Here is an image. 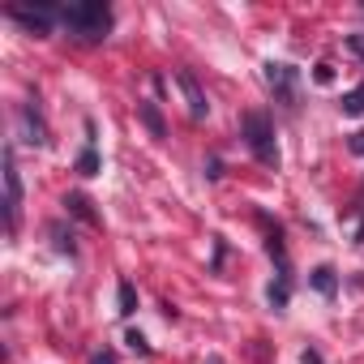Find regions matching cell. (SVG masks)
<instances>
[{
  "label": "cell",
  "mask_w": 364,
  "mask_h": 364,
  "mask_svg": "<svg viewBox=\"0 0 364 364\" xmlns=\"http://www.w3.org/2000/svg\"><path fill=\"white\" fill-rule=\"evenodd\" d=\"M60 22H65L77 39L99 43V39L107 35V26H112V9H107V5H99V0H82V5L60 9Z\"/></svg>",
  "instance_id": "6da1fadb"
},
{
  "label": "cell",
  "mask_w": 364,
  "mask_h": 364,
  "mask_svg": "<svg viewBox=\"0 0 364 364\" xmlns=\"http://www.w3.org/2000/svg\"><path fill=\"white\" fill-rule=\"evenodd\" d=\"M176 82H180V90H185V99H189V116H193V120H206L210 103H206V95H202V86H198V77H193L189 69H176Z\"/></svg>",
  "instance_id": "8992f818"
},
{
  "label": "cell",
  "mask_w": 364,
  "mask_h": 364,
  "mask_svg": "<svg viewBox=\"0 0 364 364\" xmlns=\"http://www.w3.org/2000/svg\"><path fill=\"white\" fill-rule=\"evenodd\" d=\"M309 283H313V291H317V296H326V300H330V296L338 291V279H334V266H317V270L309 274Z\"/></svg>",
  "instance_id": "ba28073f"
},
{
  "label": "cell",
  "mask_w": 364,
  "mask_h": 364,
  "mask_svg": "<svg viewBox=\"0 0 364 364\" xmlns=\"http://www.w3.org/2000/svg\"><path fill=\"white\" fill-rule=\"evenodd\" d=\"M266 86L274 90V99L283 107H300V69L296 65H266Z\"/></svg>",
  "instance_id": "3957f363"
},
{
  "label": "cell",
  "mask_w": 364,
  "mask_h": 364,
  "mask_svg": "<svg viewBox=\"0 0 364 364\" xmlns=\"http://www.w3.org/2000/svg\"><path fill=\"white\" fill-rule=\"evenodd\" d=\"M90 364H116V355H112V351H103V355H95Z\"/></svg>",
  "instance_id": "9a60e30c"
},
{
  "label": "cell",
  "mask_w": 364,
  "mask_h": 364,
  "mask_svg": "<svg viewBox=\"0 0 364 364\" xmlns=\"http://www.w3.org/2000/svg\"><path fill=\"white\" fill-rule=\"evenodd\" d=\"M343 116H364V86H355L351 95H343Z\"/></svg>",
  "instance_id": "8fae6325"
},
{
  "label": "cell",
  "mask_w": 364,
  "mask_h": 364,
  "mask_svg": "<svg viewBox=\"0 0 364 364\" xmlns=\"http://www.w3.org/2000/svg\"><path fill=\"white\" fill-rule=\"evenodd\" d=\"M77 171H82V176H95V171H99V154H95V146H86V150H82Z\"/></svg>",
  "instance_id": "4fadbf2b"
},
{
  "label": "cell",
  "mask_w": 364,
  "mask_h": 364,
  "mask_svg": "<svg viewBox=\"0 0 364 364\" xmlns=\"http://www.w3.org/2000/svg\"><path fill=\"white\" fill-rule=\"evenodd\" d=\"M240 137H245V146L253 150V159H257V163H266V167H279L274 129H270V120H266L262 112H249V116L240 120Z\"/></svg>",
  "instance_id": "7a4b0ae2"
},
{
  "label": "cell",
  "mask_w": 364,
  "mask_h": 364,
  "mask_svg": "<svg viewBox=\"0 0 364 364\" xmlns=\"http://www.w3.org/2000/svg\"><path fill=\"white\" fill-rule=\"evenodd\" d=\"M351 150H355V154H364V133H355V137H351Z\"/></svg>",
  "instance_id": "2e32d148"
},
{
  "label": "cell",
  "mask_w": 364,
  "mask_h": 364,
  "mask_svg": "<svg viewBox=\"0 0 364 364\" xmlns=\"http://www.w3.org/2000/svg\"><path fill=\"white\" fill-rule=\"evenodd\" d=\"M124 343H129V347H133V351H141V355H150V347H146V338H141V334H137V330H133V334H129V338H124Z\"/></svg>",
  "instance_id": "5bb4252c"
},
{
  "label": "cell",
  "mask_w": 364,
  "mask_h": 364,
  "mask_svg": "<svg viewBox=\"0 0 364 364\" xmlns=\"http://www.w3.org/2000/svg\"><path fill=\"white\" fill-rule=\"evenodd\" d=\"M5 14H9L14 22H22L31 35H48V31H52V22L60 18V9H56V5H35V9H31V5H9Z\"/></svg>",
  "instance_id": "5b68a950"
},
{
  "label": "cell",
  "mask_w": 364,
  "mask_h": 364,
  "mask_svg": "<svg viewBox=\"0 0 364 364\" xmlns=\"http://www.w3.org/2000/svg\"><path fill=\"white\" fill-rule=\"evenodd\" d=\"M18 215H22V176H18L14 150H5V223H9V232H18Z\"/></svg>",
  "instance_id": "277c9868"
},
{
  "label": "cell",
  "mask_w": 364,
  "mask_h": 364,
  "mask_svg": "<svg viewBox=\"0 0 364 364\" xmlns=\"http://www.w3.org/2000/svg\"><path fill=\"white\" fill-rule=\"evenodd\" d=\"M116 296H120V317H129V313L137 309V296H133V283H120V287H116Z\"/></svg>",
  "instance_id": "7c38bea8"
},
{
  "label": "cell",
  "mask_w": 364,
  "mask_h": 364,
  "mask_svg": "<svg viewBox=\"0 0 364 364\" xmlns=\"http://www.w3.org/2000/svg\"><path fill=\"white\" fill-rule=\"evenodd\" d=\"M65 206H69L77 219H86V223H99V219H95V210H90V202H86L82 193H69V198H65Z\"/></svg>",
  "instance_id": "30bf717a"
},
{
  "label": "cell",
  "mask_w": 364,
  "mask_h": 364,
  "mask_svg": "<svg viewBox=\"0 0 364 364\" xmlns=\"http://www.w3.org/2000/svg\"><path fill=\"white\" fill-rule=\"evenodd\" d=\"M18 120H22V141H31V146H48V124H43V116H39L35 103H26V107L18 112Z\"/></svg>",
  "instance_id": "52a82bcc"
},
{
  "label": "cell",
  "mask_w": 364,
  "mask_h": 364,
  "mask_svg": "<svg viewBox=\"0 0 364 364\" xmlns=\"http://www.w3.org/2000/svg\"><path fill=\"white\" fill-rule=\"evenodd\" d=\"M137 116H141V124L150 129V137H163V133H167V124H163V116H159V107H154L150 99L137 103Z\"/></svg>",
  "instance_id": "9c48e42d"
},
{
  "label": "cell",
  "mask_w": 364,
  "mask_h": 364,
  "mask_svg": "<svg viewBox=\"0 0 364 364\" xmlns=\"http://www.w3.org/2000/svg\"><path fill=\"white\" fill-rule=\"evenodd\" d=\"M215 364H219V360H215Z\"/></svg>",
  "instance_id": "ac0fdd59"
},
{
  "label": "cell",
  "mask_w": 364,
  "mask_h": 364,
  "mask_svg": "<svg viewBox=\"0 0 364 364\" xmlns=\"http://www.w3.org/2000/svg\"><path fill=\"white\" fill-rule=\"evenodd\" d=\"M300 360H304V364H321V355H317V351H304Z\"/></svg>",
  "instance_id": "e0dca14e"
}]
</instances>
